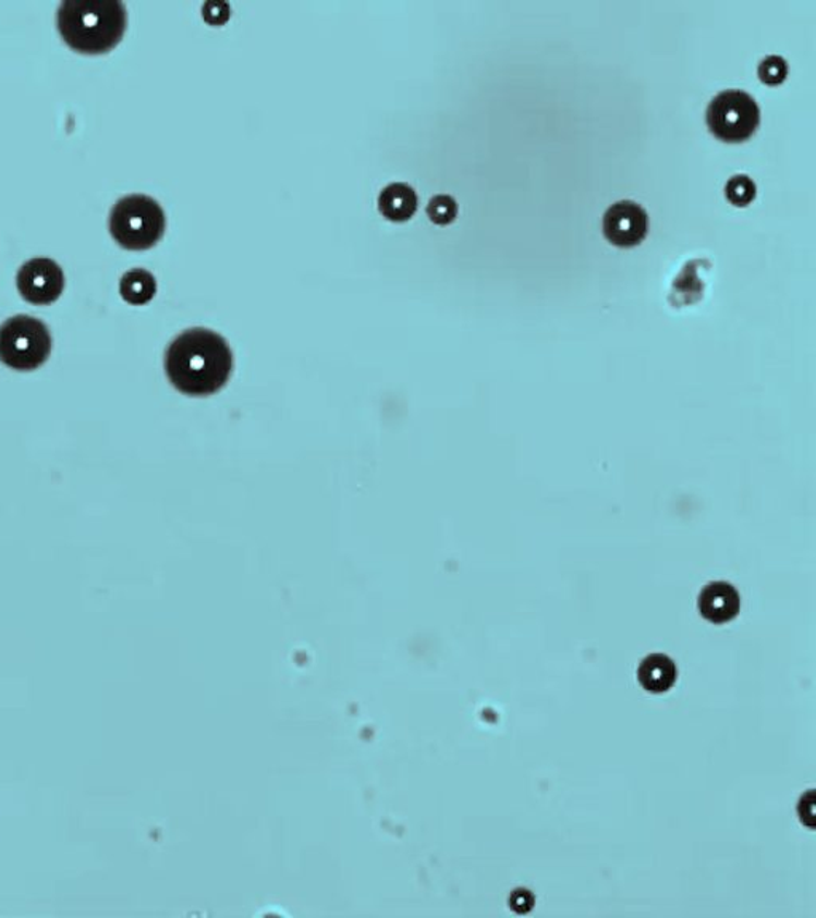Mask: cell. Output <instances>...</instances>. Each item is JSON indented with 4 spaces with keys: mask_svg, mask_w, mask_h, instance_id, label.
<instances>
[{
    "mask_svg": "<svg viewBox=\"0 0 816 918\" xmlns=\"http://www.w3.org/2000/svg\"><path fill=\"white\" fill-rule=\"evenodd\" d=\"M165 370L175 390L192 397H205L222 390L229 381L233 353L219 333L188 329L168 346Z\"/></svg>",
    "mask_w": 816,
    "mask_h": 918,
    "instance_id": "6da1fadb",
    "label": "cell"
},
{
    "mask_svg": "<svg viewBox=\"0 0 816 918\" xmlns=\"http://www.w3.org/2000/svg\"><path fill=\"white\" fill-rule=\"evenodd\" d=\"M64 42L84 54L109 53L126 30V7L120 0H65L57 13Z\"/></svg>",
    "mask_w": 816,
    "mask_h": 918,
    "instance_id": "7a4b0ae2",
    "label": "cell"
},
{
    "mask_svg": "<svg viewBox=\"0 0 816 918\" xmlns=\"http://www.w3.org/2000/svg\"><path fill=\"white\" fill-rule=\"evenodd\" d=\"M109 230L123 249L146 250L163 238L167 216L157 199L147 195H129L110 211Z\"/></svg>",
    "mask_w": 816,
    "mask_h": 918,
    "instance_id": "3957f363",
    "label": "cell"
},
{
    "mask_svg": "<svg viewBox=\"0 0 816 918\" xmlns=\"http://www.w3.org/2000/svg\"><path fill=\"white\" fill-rule=\"evenodd\" d=\"M50 330L34 316L19 315L0 326V360L10 369H39L51 353Z\"/></svg>",
    "mask_w": 816,
    "mask_h": 918,
    "instance_id": "277c9868",
    "label": "cell"
},
{
    "mask_svg": "<svg viewBox=\"0 0 816 918\" xmlns=\"http://www.w3.org/2000/svg\"><path fill=\"white\" fill-rule=\"evenodd\" d=\"M760 110L756 99L745 89H721L707 108L709 130L724 140H743L759 125Z\"/></svg>",
    "mask_w": 816,
    "mask_h": 918,
    "instance_id": "5b68a950",
    "label": "cell"
},
{
    "mask_svg": "<svg viewBox=\"0 0 816 918\" xmlns=\"http://www.w3.org/2000/svg\"><path fill=\"white\" fill-rule=\"evenodd\" d=\"M16 287L33 305H51L64 291L63 268L51 259H33L20 268Z\"/></svg>",
    "mask_w": 816,
    "mask_h": 918,
    "instance_id": "8992f818",
    "label": "cell"
},
{
    "mask_svg": "<svg viewBox=\"0 0 816 918\" xmlns=\"http://www.w3.org/2000/svg\"><path fill=\"white\" fill-rule=\"evenodd\" d=\"M602 232L618 246H633L645 238L647 211L633 199H619L602 215Z\"/></svg>",
    "mask_w": 816,
    "mask_h": 918,
    "instance_id": "52a82bcc",
    "label": "cell"
},
{
    "mask_svg": "<svg viewBox=\"0 0 816 918\" xmlns=\"http://www.w3.org/2000/svg\"><path fill=\"white\" fill-rule=\"evenodd\" d=\"M740 607L742 601L739 591L724 580L709 583L698 595V612L711 624L721 625L733 621L739 615Z\"/></svg>",
    "mask_w": 816,
    "mask_h": 918,
    "instance_id": "ba28073f",
    "label": "cell"
},
{
    "mask_svg": "<svg viewBox=\"0 0 816 918\" xmlns=\"http://www.w3.org/2000/svg\"><path fill=\"white\" fill-rule=\"evenodd\" d=\"M416 208H418V195L404 182L389 184L378 197V209L392 222H405L415 215Z\"/></svg>",
    "mask_w": 816,
    "mask_h": 918,
    "instance_id": "9c48e42d",
    "label": "cell"
},
{
    "mask_svg": "<svg viewBox=\"0 0 816 918\" xmlns=\"http://www.w3.org/2000/svg\"><path fill=\"white\" fill-rule=\"evenodd\" d=\"M709 268L707 259H692L683 265L671 284L670 302L674 305L698 301L704 292V273Z\"/></svg>",
    "mask_w": 816,
    "mask_h": 918,
    "instance_id": "30bf717a",
    "label": "cell"
},
{
    "mask_svg": "<svg viewBox=\"0 0 816 918\" xmlns=\"http://www.w3.org/2000/svg\"><path fill=\"white\" fill-rule=\"evenodd\" d=\"M677 665L666 654H650L640 663L638 681L647 693H667L677 683Z\"/></svg>",
    "mask_w": 816,
    "mask_h": 918,
    "instance_id": "8fae6325",
    "label": "cell"
},
{
    "mask_svg": "<svg viewBox=\"0 0 816 918\" xmlns=\"http://www.w3.org/2000/svg\"><path fill=\"white\" fill-rule=\"evenodd\" d=\"M157 281L150 271L144 268H134L123 274L120 281V294L123 301L131 305H146L155 297Z\"/></svg>",
    "mask_w": 816,
    "mask_h": 918,
    "instance_id": "7c38bea8",
    "label": "cell"
},
{
    "mask_svg": "<svg viewBox=\"0 0 816 918\" xmlns=\"http://www.w3.org/2000/svg\"><path fill=\"white\" fill-rule=\"evenodd\" d=\"M726 195H728V198L731 199L733 205H746L756 195V182L748 174H733L726 182Z\"/></svg>",
    "mask_w": 816,
    "mask_h": 918,
    "instance_id": "4fadbf2b",
    "label": "cell"
},
{
    "mask_svg": "<svg viewBox=\"0 0 816 918\" xmlns=\"http://www.w3.org/2000/svg\"><path fill=\"white\" fill-rule=\"evenodd\" d=\"M426 212L437 225H447L456 218V199L450 197V195H436V197L430 198Z\"/></svg>",
    "mask_w": 816,
    "mask_h": 918,
    "instance_id": "5bb4252c",
    "label": "cell"
},
{
    "mask_svg": "<svg viewBox=\"0 0 816 918\" xmlns=\"http://www.w3.org/2000/svg\"><path fill=\"white\" fill-rule=\"evenodd\" d=\"M757 72H759V77L763 78L766 84H780V82L784 81L788 74V63L783 57L780 54H767L764 57L763 60L759 61V66H757Z\"/></svg>",
    "mask_w": 816,
    "mask_h": 918,
    "instance_id": "9a60e30c",
    "label": "cell"
},
{
    "mask_svg": "<svg viewBox=\"0 0 816 918\" xmlns=\"http://www.w3.org/2000/svg\"><path fill=\"white\" fill-rule=\"evenodd\" d=\"M205 20L211 24H222L229 20L230 5L227 2H206L203 9Z\"/></svg>",
    "mask_w": 816,
    "mask_h": 918,
    "instance_id": "2e32d148",
    "label": "cell"
},
{
    "mask_svg": "<svg viewBox=\"0 0 816 918\" xmlns=\"http://www.w3.org/2000/svg\"><path fill=\"white\" fill-rule=\"evenodd\" d=\"M511 903L516 913H528L532 909L533 896L526 890H519L512 895Z\"/></svg>",
    "mask_w": 816,
    "mask_h": 918,
    "instance_id": "e0dca14e",
    "label": "cell"
}]
</instances>
